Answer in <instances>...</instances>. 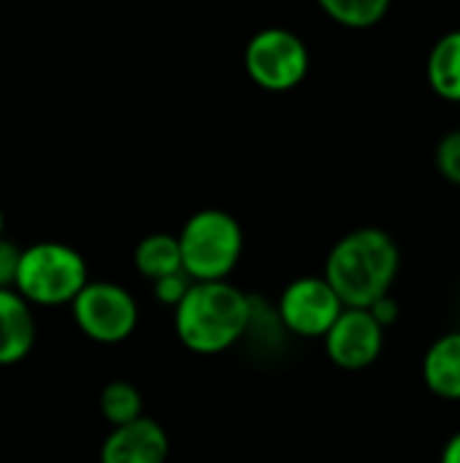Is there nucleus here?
<instances>
[{
	"instance_id": "f257e3e1",
	"label": "nucleus",
	"mask_w": 460,
	"mask_h": 463,
	"mask_svg": "<svg viewBox=\"0 0 460 463\" xmlns=\"http://www.w3.org/2000/svg\"><path fill=\"white\" fill-rule=\"evenodd\" d=\"M401 269V250L382 228H358L342 236L325 260L323 279L347 309H369L390 296Z\"/></svg>"
},
{
	"instance_id": "f03ea898",
	"label": "nucleus",
	"mask_w": 460,
	"mask_h": 463,
	"mask_svg": "<svg viewBox=\"0 0 460 463\" xmlns=\"http://www.w3.org/2000/svg\"><path fill=\"white\" fill-rule=\"evenodd\" d=\"M252 320V298L230 282H192L174 309L179 342L195 355H220L230 350Z\"/></svg>"
},
{
	"instance_id": "7ed1b4c3",
	"label": "nucleus",
	"mask_w": 460,
	"mask_h": 463,
	"mask_svg": "<svg viewBox=\"0 0 460 463\" xmlns=\"http://www.w3.org/2000/svg\"><path fill=\"white\" fill-rule=\"evenodd\" d=\"M182 271L192 282H225L244 252V231L239 220L222 209L195 212L176 236Z\"/></svg>"
},
{
	"instance_id": "20e7f679",
	"label": "nucleus",
	"mask_w": 460,
	"mask_h": 463,
	"mask_svg": "<svg viewBox=\"0 0 460 463\" xmlns=\"http://www.w3.org/2000/svg\"><path fill=\"white\" fill-rule=\"evenodd\" d=\"M89 282L87 260L79 250L60 241H38L22 250L14 290L38 307H65Z\"/></svg>"
},
{
	"instance_id": "39448f33",
	"label": "nucleus",
	"mask_w": 460,
	"mask_h": 463,
	"mask_svg": "<svg viewBox=\"0 0 460 463\" xmlns=\"http://www.w3.org/2000/svg\"><path fill=\"white\" fill-rule=\"evenodd\" d=\"M249 79L266 92L296 90L309 73L306 43L285 27H268L252 35L244 52Z\"/></svg>"
},
{
	"instance_id": "423d86ee",
	"label": "nucleus",
	"mask_w": 460,
	"mask_h": 463,
	"mask_svg": "<svg viewBox=\"0 0 460 463\" xmlns=\"http://www.w3.org/2000/svg\"><path fill=\"white\" fill-rule=\"evenodd\" d=\"M79 331L100 345L125 342L138 326V304L117 282H87L70 304Z\"/></svg>"
},
{
	"instance_id": "0eeeda50",
	"label": "nucleus",
	"mask_w": 460,
	"mask_h": 463,
	"mask_svg": "<svg viewBox=\"0 0 460 463\" xmlns=\"http://www.w3.org/2000/svg\"><path fill=\"white\" fill-rule=\"evenodd\" d=\"M342 309L344 304L323 277H298L282 290L277 317L290 334L320 339L331 331Z\"/></svg>"
},
{
	"instance_id": "6e6552de",
	"label": "nucleus",
	"mask_w": 460,
	"mask_h": 463,
	"mask_svg": "<svg viewBox=\"0 0 460 463\" xmlns=\"http://www.w3.org/2000/svg\"><path fill=\"white\" fill-rule=\"evenodd\" d=\"M328 358L344 372L369 369L385 347V328L369 309H342L331 331L323 336Z\"/></svg>"
},
{
	"instance_id": "1a4fd4ad",
	"label": "nucleus",
	"mask_w": 460,
	"mask_h": 463,
	"mask_svg": "<svg viewBox=\"0 0 460 463\" xmlns=\"http://www.w3.org/2000/svg\"><path fill=\"white\" fill-rule=\"evenodd\" d=\"M168 434L152 418H138L127 426L114 429L100 445V463H165Z\"/></svg>"
},
{
	"instance_id": "9d476101",
	"label": "nucleus",
	"mask_w": 460,
	"mask_h": 463,
	"mask_svg": "<svg viewBox=\"0 0 460 463\" xmlns=\"http://www.w3.org/2000/svg\"><path fill=\"white\" fill-rule=\"evenodd\" d=\"M35 345V320L30 304L16 290H0V366H14Z\"/></svg>"
},
{
	"instance_id": "9b49d317",
	"label": "nucleus",
	"mask_w": 460,
	"mask_h": 463,
	"mask_svg": "<svg viewBox=\"0 0 460 463\" xmlns=\"http://www.w3.org/2000/svg\"><path fill=\"white\" fill-rule=\"evenodd\" d=\"M423 380L439 399L460 402V331L439 336L423 358Z\"/></svg>"
},
{
	"instance_id": "f8f14e48",
	"label": "nucleus",
	"mask_w": 460,
	"mask_h": 463,
	"mask_svg": "<svg viewBox=\"0 0 460 463\" xmlns=\"http://www.w3.org/2000/svg\"><path fill=\"white\" fill-rule=\"evenodd\" d=\"M426 73H428L431 90L439 98L460 103V27L445 33L431 46L428 62H426Z\"/></svg>"
},
{
	"instance_id": "ddd939ff",
	"label": "nucleus",
	"mask_w": 460,
	"mask_h": 463,
	"mask_svg": "<svg viewBox=\"0 0 460 463\" xmlns=\"http://www.w3.org/2000/svg\"><path fill=\"white\" fill-rule=\"evenodd\" d=\"M133 263L141 277L157 282L171 274H184L182 271V252L179 241L171 233H149L138 241L133 252Z\"/></svg>"
},
{
	"instance_id": "4468645a",
	"label": "nucleus",
	"mask_w": 460,
	"mask_h": 463,
	"mask_svg": "<svg viewBox=\"0 0 460 463\" xmlns=\"http://www.w3.org/2000/svg\"><path fill=\"white\" fill-rule=\"evenodd\" d=\"M100 415L114 429L144 418V399L133 383L114 380L100 391Z\"/></svg>"
},
{
	"instance_id": "2eb2a0df",
	"label": "nucleus",
	"mask_w": 460,
	"mask_h": 463,
	"mask_svg": "<svg viewBox=\"0 0 460 463\" xmlns=\"http://www.w3.org/2000/svg\"><path fill=\"white\" fill-rule=\"evenodd\" d=\"M320 8L342 27L366 30L388 16L390 3L388 0H320Z\"/></svg>"
},
{
	"instance_id": "dca6fc26",
	"label": "nucleus",
	"mask_w": 460,
	"mask_h": 463,
	"mask_svg": "<svg viewBox=\"0 0 460 463\" xmlns=\"http://www.w3.org/2000/svg\"><path fill=\"white\" fill-rule=\"evenodd\" d=\"M437 168L447 182L460 184V128L442 136L437 146Z\"/></svg>"
},
{
	"instance_id": "f3484780",
	"label": "nucleus",
	"mask_w": 460,
	"mask_h": 463,
	"mask_svg": "<svg viewBox=\"0 0 460 463\" xmlns=\"http://www.w3.org/2000/svg\"><path fill=\"white\" fill-rule=\"evenodd\" d=\"M192 288V279L187 274H171V277H163L157 282H152V293L155 298L163 304V307H171L176 309L182 304V298L187 296V290Z\"/></svg>"
},
{
	"instance_id": "a211bd4d",
	"label": "nucleus",
	"mask_w": 460,
	"mask_h": 463,
	"mask_svg": "<svg viewBox=\"0 0 460 463\" xmlns=\"http://www.w3.org/2000/svg\"><path fill=\"white\" fill-rule=\"evenodd\" d=\"M19 258H22V250L14 241L0 239V290H14Z\"/></svg>"
},
{
	"instance_id": "6ab92c4d",
	"label": "nucleus",
	"mask_w": 460,
	"mask_h": 463,
	"mask_svg": "<svg viewBox=\"0 0 460 463\" xmlns=\"http://www.w3.org/2000/svg\"><path fill=\"white\" fill-rule=\"evenodd\" d=\"M369 312H371V317H374L382 328H388V326H393V323L399 320V304H396L390 296H385V298H380L377 304H371Z\"/></svg>"
},
{
	"instance_id": "aec40b11",
	"label": "nucleus",
	"mask_w": 460,
	"mask_h": 463,
	"mask_svg": "<svg viewBox=\"0 0 460 463\" xmlns=\"http://www.w3.org/2000/svg\"><path fill=\"white\" fill-rule=\"evenodd\" d=\"M442 463H460V431H455L447 439V445L442 450Z\"/></svg>"
},
{
	"instance_id": "412c9836",
	"label": "nucleus",
	"mask_w": 460,
	"mask_h": 463,
	"mask_svg": "<svg viewBox=\"0 0 460 463\" xmlns=\"http://www.w3.org/2000/svg\"><path fill=\"white\" fill-rule=\"evenodd\" d=\"M3 231H5V214H3V209H0V239H3Z\"/></svg>"
}]
</instances>
